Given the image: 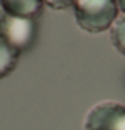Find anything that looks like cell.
<instances>
[{
	"mask_svg": "<svg viewBox=\"0 0 125 130\" xmlns=\"http://www.w3.org/2000/svg\"><path fill=\"white\" fill-rule=\"evenodd\" d=\"M74 18L82 30L105 31L117 18V0H73Z\"/></svg>",
	"mask_w": 125,
	"mask_h": 130,
	"instance_id": "6da1fadb",
	"label": "cell"
},
{
	"mask_svg": "<svg viewBox=\"0 0 125 130\" xmlns=\"http://www.w3.org/2000/svg\"><path fill=\"white\" fill-rule=\"evenodd\" d=\"M5 15H7V12L0 7V28H2V23H3V18H5Z\"/></svg>",
	"mask_w": 125,
	"mask_h": 130,
	"instance_id": "ba28073f",
	"label": "cell"
},
{
	"mask_svg": "<svg viewBox=\"0 0 125 130\" xmlns=\"http://www.w3.org/2000/svg\"><path fill=\"white\" fill-rule=\"evenodd\" d=\"M0 2H2V8L8 15L26 17L33 20L41 13L45 5L43 0H0Z\"/></svg>",
	"mask_w": 125,
	"mask_h": 130,
	"instance_id": "277c9868",
	"label": "cell"
},
{
	"mask_svg": "<svg viewBox=\"0 0 125 130\" xmlns=\"http://www.w3.org/2000/svg\"><path fill=\"white\" fill-rule=\"evenodd\" d=\"M43 2L55 10H66L67 7L73 5V0H43Z\"/></svg>",
	"mask_w": 125,
	"mask_h": 130,
	"instance_id": "52a82bcc",
	"label": "cell"
},
{
	"mask_svg": "<svg viewBox=\"0 0 125 130\" xmlns=\"http://www.w3.org/2000/svg\"><path fill=\"white\" fill-rule=\"evenodd\" d=\"M20 53H16L3 38H0V79L8 76L16 66Z\"/></svg>",
	"mask_w": 125,
	"mask_h": 130,
	"instance_id": "5b68a950",
	"label": "cell"
},
{
	"mask_svg": "<svg viewBox=\"0 0 125 130\" xmlns=\"http://www.w3.org/2000/svg\"><path fill=\"white\" fill-rule=\"evenodd\" d=\"M84 130H125V105L114 101L96 104L86 115Z\"/></svg>",
	"mask_w": 125,
	"mask_h": 130,
	"instance_id": "3957f363",
	"label": "cell"
},
{
	"mask_svg": "<svg viewBox=\"0 0 125 130\" xmlns=\"http://www.w3.org/2000/svg\"><path fill=\"white\" fill-rule=\"evenodd\" d=\"M117 7L125 13V0H117Z\"/></svg>",
	"mask_w": 125,
	"mask_h": 130,
	"instance_id": "9c48e42d",
	"label": "cell"
},
{
	"mask_svg": "<svg viewBox=\"0 0 125 130\" xmlns=\"http://www.w3.org/2000/svg\"><path fill=\"white\" fill-rule=\"evenodd\" d=\"M0 38H3L16 53L26 51L36 38V23L33 18L15 17L7 13L0 28Z\"/></svg>",
	"mask_w": 125,
	"mask_h": 130,
	"instance_id": "7a4b0ae2",
	"label": "cell"
},
{
	"mask_svg": "<svg viewBox=\"0 0 125 130\" xmlns=\"http://www.w3.org/2000/svg\"><path fill=\"white\" fill-rule=\"evenodd\" d=\"M112 43L125 56V13L112 23Z\"/></svg>",
	"mask_w": 125,
	"mask_h": 130,
	"instance_id": "8992f818",
	"label": "cell"
}]
</instances>
